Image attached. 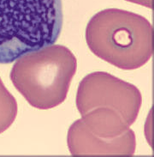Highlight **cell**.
<instances>
[{
	"label": "cell",
	"mask_w": 154,
	"mask_h": 157,
	"mask_svg": "<svg viewBox=\"0 0 154 157\" xmlns=\"http://www.w3.org/2000/svg\"><path fill=\"white\" fill-rule=\"evenodd\" d=\"M92 52L120 69L132 70L145 64L154 52V31L144 17L115 8L97 13L86 27Z\"/></svg>",
	"instance_id": "1"
},
{
	"label": "cell",
	"mask_w": 154,
	"mask_h": 157,
	"mask_svg": "<svg viewBox=\"0 0 154 157\" xmlns=\"http://www.w3.org/2000/svg\"><path fill=\"white\" fill-rule=\"evenodd\" d=\"M77 66L76 57L68 48L50 46L17 60L10 78L31 105L48 109L65 100Z\"/></svg>",
	"instance_id": "2"
},
{
	"label": "cell",
	"mask_w": 154,
	"mask_h": 157,
	"mask_svg": "<svg viewBox=\"0 0 154 157\" xmlns=\"http://www.w3.org/2000/svg\"><path fill=\"white\" fill-rule=\"evenodd\" d=\"M142 102L141 93L135 86L104 71L84 78L76 98L82 117L91 113L97 117L131 124L135 120Z\"/></svg>",
	"instance_id": "3"
},
{
	"label": "cell",
	"mask_w": 154,
	"mask_h": 157,
	"mask_svg": "<svg viewBox=\"0 0 154 157\" xmlns=\"http://www.w3.org/2000/svg\"><path fill=\"white\" fill-rule=\"evenodd\" d=\"M67 142L73 156H130L134 151L133 142L129 136L107 138L71 128L68 132Z\"/></svg>",
	"instance_id": "4"
},
{
	"label": "cell",
	"mask_w": 154,
	"mask_h": 157,
	"mask_svg": "<svg viewBox=\"0 0 154 157\" xmlns=\"http://www.w3.org/2000/svg\"><path fill=\"white\" fill-rule=\"evenodd\" d=\"M17 113L16 100L6 87L0 78V134L12 125Z\"/></svg>",
	"instance_id": "5"
},
{
	"label": "cell",
	"mask_w": 154,
	"mask_h": 157,
	"mask_svg": "<svg viewBox=\"0 0 154 157\" xmlns=\"http://www.w3.org/2000/svg\"><path fill=\"white\" fill-rule=\"evenodd\" d=\"M125 1L141 6L152 10H154V0H125Z\"/></svg>",
	"instance_id": "6"
}]
</instances>
